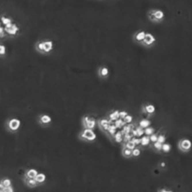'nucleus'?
Returning <instances> with one entry per match:
<instances>
[{
  "instance_id": "nucleus-1",
  "label": "nucleus",
  "mask_w": 192,
  "mask_h": 192,
  "mask_svg": "<svg viewBox=\"0 0 192 192\" xmlns=\"http://www.w3.org/2000/svg\"><path fill=\"white\" fill-rule=\"evenodd\" d=\"M78 139L80 140L87 143H93L96 140L97 136H96L95 132L92 129H87V128H83L78 134Z\"/></svg>"
},
{
  "instance_id": "nucleus-2",
  "label": "nucleus",
  "mask_w": 192,
  "mask_h": 192,
  "mask_svg": "<svg viewBox=\"0 0 192 192\" xmlns=\"http://www.w3.org/2000/svg\"><path fill=\"white\" fill-rule=\"evenodd\" d=\"M21 126V121L17 118H10L5 122V127L11 133H16Z\"/></svg>"
},
{
  "instance_id": "nucleus-3",
  "label": "nucleus",
  "mask_w": 192,
  "mask_h": 192,
  "mask_svg": "<svg viewBox=\"0 0 192 192\" xmlns=\"http://www.w3.org/2000/svg\"><path fill=\"white\" fill-rule=\"evenodd\" d=\"M147 17L150 21L154 22H160L165 18V14L159 9H152L148 11Z\"/></svg>"
},
{
  "instance_id": "nucleus-4",
  "label": "nucleus",
  "mask_w": 192,
  "mask_h": 192,
  "mask_svg": "<svg viewBox=\"0 0 192 192\" xmlns=\"http://www.w3.org/2000/svg\"><path fill=\"white\" fill-rule=\"evenodd\" d=\"M96 125H98V120L91 115H86L82 118V126L83 128L95 130Z\"/></svg>"
},
{
  "instance_id": "nucleus-5",
  "label": "nucleus",
  "mask_w": 192,
  "mask_h": 192,
  "mask_svg": "<svg viewBox=\"0 0 192 192\" xmlns=\"http://www.w3.org/2000/svg\"><path fill=\"white\" fill-rule=\"evenodd\" d=\"M178 150L183 153H187L189 152L192 148V143L191 141L188 139H181L180 140L178 141Z\"/></svg>"
},
{
  "instance_id": "nucleus-6",
  "label": "nucleus",
  "mask_w": 192,
  "mask_h": 192,
  "mask_svg": "<svg viewBox=\"0 0 192 192\" xmlns=\"http://www.w3.org/2000/svg\"><path fill=\"white\" fill-rule=\"evenodd\" d=\"M3 26L5 28V30H6L7 35L10 36V37H15L18 34V33L19 32V30H20L19 26L14 22Z\"/></svg>"
},
{
  "instance_id": "nucleus-7",
  "label": "nucleus",
  "mask_w": 192,
  "mask_h": 192,
  "mask_svg": "<svg viewBox=\"0 0 192 192\" xmlns=\"http://www.w3.org/2000/svg\"><path fill=\"white\" fill-rule=\"evenodd\" d=\"M37 122L39 125L42 127H48L51 125L52 118L50 115L47 114H40L38 115Z\"/></svg>"
},
{
  "instance_id": "nucleus-8",
  "label": "nucleus",
  "mask_w": 192,
  "mask_h": 192,
  "mask_svg": "<svg viewBox=\"0 0 192 192\" xmlns=\"http://www.w3.org/2000/svg\"><path fill=\"white\" fill-rule=\"evenodd\" d=\"M142 111H143V114L151 117V116L155 115V107L152 103H146L143 104V106H142Z\"/></svg>"
},
{
  "instance_id": "nucleus-9",
  "label": "nucleus",
  "mask_w": 192,
  "mask_h": 192,
  "mask_svg": "<svg viewBox=\"0 0 192 192\" xmlns=\"http://www.w3.org/2000/svg\"><path fill=\"white\" fill-rule=\"evenodd\" d=\"M155 42H156V39L155 36L151 33L147 32L146 34L145 39L143 41V43H141V45H143V47H151L155 45Z\"/></svg>"
},
{
  "instance_id": "nucleus-10",
  "label": "nucleus",
  "mask_w": 192,
  "mask_h": 192,
  "mask_svg": "<svg viewBox=\"0 0 192 192\" xmlns=\"http://www.w3.org/2000/svg\"><path fill=\"white\" fill-rule=\"evenodd\" d=\"M111 122H111L107 118H100V119L98 120V126H99L100 129L102 130L103 132L107 133L108 129H109V126L111 125Z\"/></svg>"
},
{
  "instance_id": "nucleus-11",
  "label": "nucleus",
  "mask_w": 192,
  "mask_h": 192,
  "mask_svg": "<svg viewBox=\"0 0 192 192\" xmlns=\"http://www.w3.org/2000/svg\"><path fill=\"white\" fill-rule=\"evenodd\" d=\"M97 74L101 79H107V78L109 77L110 70H109V68L106 66H101L97 70Z\"/></svg>"
},
{
  "instance_id": "nucleus-12",
  "label": "nucleus",
  "mask_w": 192,
  "mask_h": 192,
  "mask_svg": "<svg viewBox=\"0 0 192 192\" xmlns=\"http://www.w3.org/2000/svg\"><path fill=\"white\" fill-rule=\"evenodd\" d=\"M146 34H147V32L143 30H138V31H136V32L133 34V40L135 41V43H137L141 44V43H143L144 39H145Z\"/></svg>"
},
{
  "instance_id": "nucleus-13",
  "label": "nucleus",
  "mask_w": 192,
  "mask_h": 192,
  "mask_svg": "<svg viewBox=\"0 0 192 192\" xmlns=\"http://www.w3.org/2000/svg\"><path fill=\"white\" fill-rule=\"evenodd\" d=\"M44 41V54L49 55L54 50V42L51 39H45Z\"/></svg>"
},
{
  "instance_id": "nucleus-14",
  "label": "nucleus",
  "mask_w": 192,
  "mask_h": 192,
  "mask_svg": "<svg viewBox=\"0 0 192 192\" xmlns=\"http://www.w3.org/2000/svg\"><path fill=\"white\" fill-rule=\"evenodd\" d=\"M23 182L24 184L26 185L27 187L29 188H35L38 186H39L37 181L35 180V178H23Z\"/></svg>"
},
{
  "instance_id": "nucleus-15",
  "label": "nucleus",
  "mask_w": 192,
  "mask_h": 192,
  "mask_svg": "<svg viewBox=\"0 0 192 192\" xmlns=\"http://www.w3.org/2000/svg\"><path fill=\"white\" fill-rule=\"evenodd\" d=\"M10 186H12V181L11 178L8 177L3 178L0 182V191H2L5 187H7Z\"/></svg>"
},
{
  "instance_id": "nucleus-16",
  "label": "nucleus",
  "mask_w": 192,
  "mask_h": 192,
  "mask_svg": "<svg viewBox=\"0 0 192 192\" xmlns=\"http://www.w3.org/2000/svg\"><path fill=\"white\" fill-rule=\"evenodd\" d=\"M107 118L111 121V122H115L117 119L120 118L119 116V111L116 110V111H111L108 115H107Z\"/></svg>"
},
{
  "instance_id": "nucleus-17",
  "label": "nucleus",
  "mask_w": 192,
  "mask_h": 192,
  "mask_svg": "<svg viewBox=\"0 0 192 192\" xmlns=\"http://www.w3.org/2000/svg\"><path fill=\"white\" fill-rule=\"evenodd\" d=\"M34 48L36 50V51L39 54L42 55H45L44 54V41L43 40H39L36 42V43L34 45Z\"/></svg>"
},
{
  "instance_id": "nucleus-18",
  "label": "nucleus",
  "mask_w": 192,
  "mask_h": 192,
  "mask_svg": "<svg viewBox=\"0 0 192 192\" xmlns=\"http://www.w3.org/2000/svg\"><path fill=\"white\" fill-rule=\"evenodd\" d=\"M38 174H39V172H38L37 170H35L34 168H30V169L26 170V172L24 174V177L29 178H34L37 176Z\"/></svg>"
},
{
  "instance_id": "nucleus-19",
  "label": "nucleus",
  "mask_w": 192,
  "mask_h": 192,
  "mask_svg": "<svg viewBox=\"0 0 192 192\" xmlns=\"http://www.w3.org/2000/svg\"><path fill=\"white\" fill-rule=\"evenodd\" d=\"M151 140H150V137L148 135H143L140 138V146L142 147H147L151 144Z\"/></svg>"
},
{
  "instance_id": "nucleus-20",
  "label": "nucleus",
  "mask_w": 192,
  "mask_h": 192,
  "mask_svg": "<svg viewBox=\"0 0 192 192\" xmlns=\"http://www.w3.org/2000/svg\"><path fill=\"white\" fill-rule=\"evenodd\" d=\"M122 155L125 159H130L132 158V150L129 148L123 147L122 149Z\"/></svg>"
},
{
  "instance_id": "nucleus-21",
  "label": "nucleus",
  "mask_w": 192,
  "mask_h": 192,
  "mask_svg": "<svg viewBox=\"0 0 192 192\" xmlns=\"http://www.w3.org/2000/svg\"><path fill=\"white\" fill-rule=\"evenodd\" d=\"M34 178H35V180L37 181L39 185L41 186V185H43L45 183L46 179H47V176H46V174L43 173H39L37 174V176Z\"/></svg>"
},
{
  "instance_id": "nucleus-22",
  "label": "nucleus",
  "mask_w": 192,
  "mask_h": 192,
  "mask_svg": "<svg viewBox=\"0 0 192 192\" xmlns=\"http://www.w3.org/2000/svg\"><path fill=\"white\" fill-rule=\"evenodd\" d=\"M151 125V122L147 118H143L139 122V126L140 127H142V128H143V129L150 126Z\"/></svg>"
},
{
  "instance_id": "nucleus-23",
  "label": "nucleus",
  "mask_w": 192,
  "mask_h": 192,
  "mask_svg": "<svg viewBox=\"0 0 192 192\" xmlns=\"http://www.w3.org/2000/svg\"><path fill=\"white\" fill-rule=\"evenodd\" d=\"M151 147L155 152L160 153V152H162L163 143H159V141H157V142H155V143H152Z\"/></svg>"
},
{
  "instance_id": "nucleus-24",
  "label": "nucleus",
  "mask_w": 192,
  "mask_h": 192,
  "mask_svg": "<svg viewBox=\"0 0 192 192\" xmlns=\"http://www.w3.org/2000/svg\"><path fill=\"white\" fill-rule=\"evenodd\" d=\"M13 19L10 18V17H8L7 15H2V17H1V22H2V26H6V25H7V24H10L11 22H13Z\"/></svg>"
},
{
  "instance_id": "nucleus-25",
  "label": "nucleus",
  "mask_w": 192,
  "mask_h": 192,
  "mask_svg": "<svg viewBox=\"0 0 192 192\" xmlns=\"http://www.w3.org/2000/svg\"><path fill=\"white\" fill-rule=\"evenodd\" d=\"M171 151V146L168 143H163V147H162V153L164 154H168Z\"/></svg>"
},
{
  "instance_id": "nucleus-26",
  "label": "nucleus",
  "mask_w": 192,
  "mask_h": 192,
  "mask_svg": "<svg viewBox=\"0 0 192 192\" xmlns=\"http://www.w3.org/2000/svg\"><path fill=\"white\" fill-rule=\"evenodd\" d=\"M116 128H117V126H115V123H112L111 122V125L109 126V129H108V131H107V133L108 135H110L111 136H114L116 133Z\"/></svg>"
},
{
  "instance_id": "nucleus-27",
  "label": "nucleus",
  "mask_w": 192,
  "mask_h": 192,
  "mask_svg": "<svg viewBox=\"0 0 192 192\" xmlns=\"http://www.w3.org/2000/svg\"><path fill=\"white\" fill-rule=\"evenodd\" d=\"M123 147L129 148L130 150H133L134 148L136 147L137 146L136 144L135 143V142H134L133 140H129L126 141V142H125V143H123Z\"/></svg>"
},
{
  "instance_id": "nucleus-28",
  "label": "nucleus",
  "mask_w": 192,
  "mask_h": 192,
  "mask_svg": "<svg viewBox=\"0 0 192 192\" xmlns=\"http://www.w3.org/2000/svg\"><path fill=\"white\" fill-rule=\"evenodd\" d=\"M122 131H118L117 133H115V135H114V138H115V142L117 143H121L123 141V135H122Z\"/></svg>"
},
{
  "instance_id": "nucleus-29",
  "label": "nucleus",
  "mask_w": 192,
  "mask_h": 192,
  "mask_svg": "<svg viewBox=\"0 0 192 192\" xmlns=\"http://www.w3.org/2000/svg\"><path fill=\"white\" fill-rule=\"evenodd\" d=\"M144 132H145L146 135L150 136V135H151L152 134L155 133V129L154 127H151V126H148V127L144 129Z\"/></svg>"
},
{
  "instance_id": "nucleus-30",
  "label": "nucleus",
  "mask_w": 192,
  "mask_h": 192,
  "mask_svg": "<svg viewBox=\"0 0 192 192\" xmlns=\"http://www.w3.org/2000/svg\"><path fill=\"white\" fill-rule=\"evenodd\" d=\"M141 155V148L135 147L132 150V158H138Z\"/></svg>"
},
{
  "instance_id": "nucleus-31",
  "label": "nucleus",
  "mask_w": 192,
  "mask_h": 192,
  "mask_svg": "<svg viewBox=\"0 0 192 192\" xmlns=\"http://www.w3.org/2000/svg\"><path fill=\"white\" fill-rule=\"evenodd\" d=\"M115 126H117V128H120V127H123L124 126H125V122L123 121V119H122V118H118V119H117L116 121H115Z\"/></svg>"
},
{
  "instance_id": "nucleus-32",
  "label": "nucleus",
  "mask_w": 192,
  "mask_h": 192,
  "mask_svg": "<svg viewBox=\"0 0 192 192\" xmlns=\"http://www.w3.org/2000/svg\"><path fill=\"white\" fill-rule=\"evenodd\" d=\"M133 116L128 114V115L126 116L125 118H123V121L125 122L126 124H130L131 122H133Z\"/></svg>"
},
{
  "instance_id": "nucleus-33",
  "label": "nucleus",
  "mask_w": 192,
  "mask_h": 192,
  "mask_svg": "<svg viewBox=\"0 0 192 192\" xmlns=\"http://www.w3.org/2000/svg\"><path fill=\"white\" fill-rule=\"evenodd\" d=\"M6 54H7V47L3 44H1V46H0V55L2 58H3Z\"/></svg>"
},
{
  "instance_id": "nucleus-34",
  "label": "nucleus",
  "mask_w": 192,
  "mask_h": 192,
  "mask_svg": "<svg viewBox=\"0 0 192 192\" xmlns=\"http://www.w3.org/2000/svg\"><path fill=\"white\" fill-rule=\"evenodd\" d=\"M166 137L165 135L161 134V135H158V141H159V143H166Z\"/></svg>"
},
{
  "instance_id": "nucleus-35",
  "label": "nucleus",
  "mask_w": 192,
  "mask_h": 192,
  "mask_svg": "<svg viewBox=\"0 0 192 192\" xmlns=\"http://www.w3.org/2000/svg\"><path fill=\"white\" fill-rule=\"evenodd\" d=\"M158 135H157L156 133H154L152 134L151 135H150V140H151V143H155V142H157L158 141Z\"/></svg>"
},
{
  "instance_id": "nucleus-36",
  "label": "nucleus",
  "mask_w": 192,
  "mask_h": 192,
  "mask_svg": "<svg viewBox=\"0 0 192 192\" xmlns=\"http://www.w3.org/2000/svg\"><path fill=\"white\" fill-rule=\"evenodd\" d=\"M5 36H7V33H6V30H5V28H4L3 26H1V27H0V37L3 39Z\"/></svg>"
},
{
  "instance_id": "nucleus-37",
  "label": "nucleus",
  "mask_w": 192,
  "mask_h": 192,
  "mask_svg": "<svg viewBox=\"0 0 192 192\" xmlns=\"http://www.w3.org/2000/svg\"><path fill=\"white\" fill-rule=\"evenodd\" d=\"M15 191V189L12 186H10V187H5V188L1 192H14Z\"/></svg>"
},
{
  "instance_id": "nucleus-38",
  "label": "nucleus",
  "mask_w": 192,
  "mask_h": 192,
  "mask_svg": "<svg viewBox=\"0 0 192 192\" xmlns=\"http://www.w3.org/2000/svg\"><path fill=\"white\" fill-rule=\"evenodd\" d=\"M128 115V112L126 111H119V116H120V118H125L126 115Z\"/></svg>"
},
{
  "instance_id": "nucleus-39",
  "label": "nucleus",
  "mask_w": 192,
  "mask_h": 192,
  "mask_svg": "<svg viewBox=\"0 0 192 192\" xmlns=\"http://www.w3.org/2000/svg\"><path fill=\"white\" fill-rule=\"evenodd\" d=\"M159 167L160 168H162V169H164V168H166V163L165 162H161V163H159Z\"/></svg>"
},
{
  "instance_id": "nucleus-40",
  "label": "nucleus",
  "mask_w": 192,
  "mask_h": 192,
  "mask_svg": "<svg viewBox=\"0 0 192 192\" xmlns=\"http://www.w3.org/2000/svg\"><path fill=\"white\" fill-rule=\"evenodd\" d=\"M158 191H161V192H167V191H172L171 190H168V189H159L158 190Z\"/></svg>"
}]
</instances>
